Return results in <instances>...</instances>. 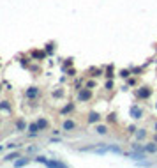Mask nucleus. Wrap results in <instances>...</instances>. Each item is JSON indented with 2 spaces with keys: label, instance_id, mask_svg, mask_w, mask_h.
Segmentation results:
<instances>
[{
  "label": "nucleus",
  "instance_id": "nucleus-9",
  "mask_svg": "<svg viewBox=\"0 0 157 168\" xmlns=\"http://www.w3.org/2000/svg\"><path fill=\"white\" fill-rule=\"evenodd\" d=\"M27 96H28V97H34V96H37V89H30V90L27 92Z\"/></svg>",
  "mask_w": 157,
  "mask_h": 168
},
{
  "label": "nucleus",
  "instance_id": "nucleus-4",
  "mask_svg": "<svg viewBox=\"0 0 157 168\" xmlns=\"http://www.w3.org/2000/svg\"><path fill=\"white\" fill-rule=\"evenodd\" d=\"M74 128H76V124L72 122V120H65L64 122V129L65 131H71V129H74Z\"/></svg>",
  "mask_w": 157,
  "mask_h": 168
},
{
  "label": "nucleus",
  "instance_id": "nucleus-14",
  "mask_svg": "<svg viewBox=\"0 0 157 168\" xmlns=\"http://www.w3.org/2000/svg\"><path fill=\"white\" fill-rule=\"evenodd\" d=\"M154 129H155V133H157V122H155V124H154Z\"/></svg>",
  "mask_w": 157,
  "mask_h": 168
},
{
  "label": "nucleus",
  "instance_id": "nucleus-8",
  "mask_svg": "<svg viewBox=\"0 0 157 168\" xmlns=\"http://www.w3.org/2000/svg\"><path fill=\"white\" fill-rule=\"evenodd\" d=\"M145 136H146V133H145V129H138V133H136V138H138V140H143V138H145Z\"/></svg>",
  "mask_w": 157,
  "mask_h": 168
},
{
  "label": "nucleus",
  "instance_id": "nucleus-10",
  "mask_svg": "<svg viewBox=\"0 0 157 168\" xmlns=\"http://www.w3.org/2000/svg\"><path fill=\"white\" fill-rule=\"evenodd\" d=\"M37 126H39V128H41V129H43V128H46V126H48V122H46L44 119H41V120L37 122Z\"/></svg>",
  "mask_w": 157,
  "mask_h": 168
},
{
  "label": "nucleus",
  "instance_id": "nucleus-6",
  "mask_svg": "<svg viewBox=\"0 0 157 168\" xmlns=\"http://www.w3.org/2000/svg\"><path fill=\"white\" fill-rule=\"evenodd\" d=\"M145 151H146V152H155V151H157V145H155V143H150V145L145 147Z\"/></svg>",
  "mask_w": 157,
  "mask_h": 168
},
{
  "label": "nucleus",
  "instance_id": "nucleus-12",
  "mask_svg": "<svg viewBox=\"0 0 157 168\" xmlns=\"http://www.w3.org/2000/svg\"><path fill=\"white\" fill-rule=\"evenodd\" d=\"M37 128H39L37 124H32V126H30V131H32V133H35V131H37Z\"/></svg>",
  "mask_w": 157,
  "mask_h": 168
},
{
  "label": "nucleus",
  "instance_id": "nucleus-13",
  "mask_svg": "<svg viewBox=\"0 0 157 168\" xmlns=\"http://www.w3.org/2000/svg\"><path fill=\"white\" fill-rule=\"evenodd\" d=\"M106 89H108V90H111V89H113V81H111V80L106 83Z\"/></svg>",
  "mask_w": 157,
  "mask_h": 168
},
{
  "label": "nucleus",
  "instance_id": "nucleus-11",
  "mask_svg": "<svg viewBox=\"0 0 157 168\" xmlns=\"http://www.w3.org/2000/svg\"><path fill=\"white\" fill-rule=\"evenodd\" d=\"M120 76H124V78H129V76H131V71H127V69H124V71L120 73Z\"/></svg>",
  "mask_w": 157,
  "mask_h": 168
},
{
  "label": "nucleus",
  "instance_id": "nucleus-7",
  "mask_svg": "<svg viewBox=\"0 0 157 168\" xmlns=\"http://www.w3.org/2000/svg\"><path fill=\"white\" fill-rule=\"evenodd\" d=\"M99 134H106L108 133V128H106V126H97V129H96Z\"/></svg>",
  "mask_w": 157,
  "mask_h": 168
},
{
  "label": "nucleus",
  "instance_id": "nucleus-2",
  "mask_svg": "<svg viewBox=\"0 0 157 168\" xmlns=\"http://www.w3.org/2000/svg\"><path fill=\"white\" fill-rule=\"evenodd\" d=\"M150 94H152V90H150V89H146V87H141L140 90H136V96H138L140 99H146V97H150Z\"/></svg>",
  "mask_w": 157,
  "mask_h": 168
},
{
  "label": "nucleus",
  "instance_id": "nucleus-1",
  "mask_svg": "<svg viewBox=\"0 0 157 168\" xmlns=\"http://www.w3.org/2000/svg\"><path fill=\"white\" fill-rule=\"evenodd\" d=\"M129 113H131V117L134 119V120H138V119H141L143 117V112H141V108L140 106H131V110H129Z\"/></svg>",
  "mask_w": 157,
  "mask_h": 168
},
{
  "label": "nucleus",
  "instance_id": "nucleus-3",
  "mask_svg": "<svg viewBox=\"0 0 157 168\" xmlns=\"http://www.w3.org/2000/svg\"><path fill=\"white\" fill-rule=\"evenodd\" d=\"M78 97H80V101H87V99H90V97H92V92H90L88 89H87V90H81Z\"/></svg>",
  "mask_w": 157,
  "mask_h": 168
},
{
  "label": "nucleus",
  "instance_id": "nucleus-5",
  "mask_svg": "<svg viewBox=\"0 0 157 168\" xmlns=\"http://www.w3.org/2000/svg\"><path fill=\"white\" fill-rule=\"evenodd\" d=\"M97 120H99V113L92 112V113H90V117H88V122H97Z\"/></svg>",
  "mask_w": 157,
  "mask_h": 168
}]
</instances>
